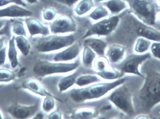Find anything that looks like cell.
<instances>
[{"label":"cell","mask_w":160,"mask_h":119,"mask_svg":"<svg viewBox=\"0 0 160 119\" xmlns=\"http://www.w3.org/2000/svg\"><path fill=\"white\" fill-rule=\"evenodd\" d=\"M137 93L141 107L144 111H150L160 103V73L149 71Z\"/></svg>","instance_id":"6da1fadb"},{"label":"cell","mask_w":160,"mask_h":119,"mask_svg":"<svg viewBox=\"0 0 160 119\" xmlns=\"http://www.w3.org/2000/svg\"><path fill=\"white\" fill-rule=\"evenodd\" d=\"M127 80L126 78H120L112 82L97 83L86 88L76 89L71 93L70 98L76 103L98 99L111 90L124 84Z\"/></svg>","instance_id":"7a4b0ae2"},{"label":"cell","mask_w":160,"mask_h":119,"mask_svg":"<svg viewBox=\"0 0 160 119\" xmlns=\"http://www.w3.org/2000/svg\"><path fill=\"white\" fill-rule=\"evenodd\" d=\"M132 15L150 26L156 23L158 7L156 0H127Z\"/></svg>","instance_id":"3957f363"},{"label":"cell","mask_w":160,"mask_h":119,"mask_svg":"<svg viewBox=\"0 0 160 119\" xmlns=\"http://www.w3.org/2000/svg\"><path fill=\"white\" fill-rule=\"evenodd\" d=\"M79 65L78 62L65 63L38 60L35 64L33 71L38 76L44 77L52 74L68 73L77 69Z\"/></svg>","instance_id":"277c9868"},{"label":"cell","mask_w":160,"mask_h":119,"mask_svg":"<svg viewBox=\"0 0 160 119\" xmlns=\"http://www.w3.org/2000/svg\"><path fill=\"white\" fill-rule=\"evenodd\" d=\"M109 100L127 115H132L135 112L132 94L128 88L123 84L115 88Z\"/></svg>","instance_id":"5b68a950"},{"label":"cell","mask_w":160,"mask_h":119,"mask_svg":"<svg viewBox=\"0 0 160 119\" xmlns=\"http://www.w3.org/2000/svg\"><path fill=\"white\" fill-rule=\"evenodd\" d=\"M73 35L68 36L52 35L39 39L35 46L38 52H48L69 46L74 44Z\"/></svg>","instance_id":"8992f818"},{"label":"cell","mask_w":160,"mask_h":119,"mask_svg":"<svg viewBox=\"0 0 160 119\" xmlns=\"http://www.w3.org/2000/svg\"><path fill=\"white\" fill-rule=\"evenodd\" d=\"M119 21L120 19L117 16L102 20L92 25L82 36V39L93 35H109L116 29L119 24Z\"/></svg>","instance_id":"52a82bcc"},{"label":"cell","mask_w":160,"mask_h":119,"mask_svg":"<svg viewBox=\"0 0 160 119\" xmlns=\"http://www.w3.org/2000/svg\"><path fill=\"white\" fill-rule=\"evenodd\" d=\"M149 52L144 54H136L129 56L121 66V72L124 74L135 75L144 78L140 70V66L146 61L151 58Z\"/></svg>","instance_id":"ba28073f"},{"label":"cell","mask_w":160,"mask_h":119,"mask_svg":"<svg viewBox=\"0 0 160 119\" xmlns=\"http://www.w3.org/2000/svg\"><path fill=\"white\" fill-rule=\"evenodd\" d=\"M50 31L53 34L75 31L77 24L73 18L66 15L59 16L50 25Z\"/></svg>","instance_id":"9c48e42d"},{"label":"cell","mask_w":160,"mask_h":119,"mask_svg":"<svg viewBox=\"0 0 160 119\" xmlns=\"http://www.w3.org/2000/svg\"><path fill=\"white\" fill-rule=\"evenodd\" d=\"M38 104L31 106H25L16 103L7 107L8 113L16 119H26L34 116L38 110Z\"/></svg>","instance_id":"30bf717a"},{"label":"cell","mask_w":160,"mask_h":119,"mask_svg":"<svg viewBox=\"0 0 160 119\" xmlns=\"http://www.w3.org/2000/svg\"><path fill=\"white\" fill-rule=\"evenodd\" d=\"M135 31L138 36L145 37L152 42H160V31L139 20L134 17Z\"/></svg>","instance_id":"8fae6325"},{"label":"cell","mask_w":160,"mask_h":119,"mask_svg":"<svg viewBox=\"0 0 160 119\" xmlns=\"http://www.w3.org/2000/svg\"><path fill=\"white\" fill-rule=\"evenodd\" d=\"M32 15V12L31 10L16 3L0 9V18L25 17H31Z\"/></svg>","instance_id":"7c38bea8"},{"label":"cell","mask_w":160,"mask_h":119,"mask_svg":"<svg viewBox=\"0 0 160 119\" xmlns=\"http://www.w3.org/2000/svg\"><path fill=\"white\" fill-rule=\"evenodd\" d=\"M25 24L28 32L31 36L37 35L47 36L49 34L50 29L43 25L39 21L34 18H27L25 19Z\"/></svg>","instance_id":"4fadbf2b"},{"label":"cell","mask_w":160,"mask_h":119,"mask_svg":"<svg viewBox=\"0 0 160 119\" xmlns=\"http://www.w3.org/2000/svg\"><path fill=\"white\" fill-rule=\"evenodd\" d=\"M22 87L36 94L42 96H52L41 85L38 80L35 79H30L22 82Z\"/></svg>","instance_id":"5bb4252c"},{"label":"cell","mask_w":160,"mask_h":119,"mask_svg":"<svg viewBox=\"0 0 160 119\" xmlns=\"http://www.w3.org/2000/svg\"><path fill=\"white\" fill-rule=\"evenodd\" d=\"M79 52V45L77 44H73L62 52L57 53L53 60L54 61L57 62L71 60L77 58Z\"/></svg>","instance_id":"9a60e30c"},{"label":"cell","mask_w":160,"mask_h":119,"mask_svg":"<svg viewBox=\"0 0 160 119\" xmlns=\"http://www.w3.org/2000/svg\"><path fill=\"white\" fill-rule=\"evenodd\" d=\"M126 53L125 47L121 45H113L108 49L106 55L111 62L117 64L124 59Z\"/></svg>","instance_id":"2e32d148"},{"label":"cell","mask_w":160,"mask_h":119,"mask_svg":"<svg viewBox=\"0 0 160 119\" xmlns=\"http://www.w3.org/2000/svg\"><path fill=\"white\" fill-rule=\"evenodd\" d=\"M84 46L90 47L98 55L103 56L107 47V43L98 38H88L84 41Z\"/></svg>","instance_id":"e0dca14e"},{"label":"cell","mask_w":160,"mask_h":119,"mask_svg":"<svg viewBox=\"0 0 160 119\" xmlns=\"http://www.w3.org/2000/svg\"><path fill=\"white\" fill-rule=\"evenodd\" d=\"M152 41L143 37L139 36L135 41L133 50L136 54H144L150 50Z\"/></svg>","instance_id":"ac0fdd59"},{"label":"cell","mask_w":160,"mask_h":119,"mask_svg":"<svg viewBox=\"0 0 160 119\" xmlns=\"http://www.w3.org/2000/svg\"><path fill=\"white\" fill-rule=\"evenodd\" d=\"M106 6L112 14L117 15L124 11L128 5L123 0H108L106 2Z\"/></svg>","instance_id":"d6986e66"},{"label":"cell","mask_w":160,"mask_h":119,"mask_svg":"<svg viewBox=\"0 0 160 119\" xmlns=\"http://www.w3.org/2000/svg\"><path fill=\"white\" fill-rule=\"evenodd\" d=\"M8 56L12 68H16L18 65L19 62L18 60V52L16 47L15 36H12L9 40Z\"/></svg>","instance_id":"ffe728a7"},{"label":"cell","mask_w":160,"mask_h":119,"mask_svg":"<svg viewBox=\"0 0 160 119\" xmlns=\"http://www.w3.org/2000/svg\"><path fill=\"white\" fill-rule=\"evenodd\" d=\"M15 43L18 48L24 56L28 55L31 50V45L24 36H18L15 37Z\"/></svg>","instance_id":"44dd1931"},{"label":"cell","mask_w":160,"mask_h":119,"mask_svg":"<svg viewBox=\"0 0 160 119\" xmlns=\"http://www.w3.org/2000/svg\"><path fill=\"white\" fill-rule=\"evenodd\" d=\"M77 74H74L62 78L58 84L60 91H65L74 85L77 80Z\"/></svg>","instance_id":"7402d4cb"},{"label":"cell","mask_w":160,"mask_h":119,"mask_svg":"<svg viewBox=\"0 0 160 119\" xmlns=\"http://www.w3.org/2000/svg\"><path fill=\"white\" fill-rule=\"evenodd\" d=\"M93 5L92 0H81L74 9V11L77 15L82 16L90 11Z\"/></svg>","instance_id":"603a6c76"},{"label":"cell","mask_w":160,"mask_h":119,"mask_svg":"<svg viewBox=\"0 0 160 119\" xmlns=\"http://www.w3.org/2000/svg\"><path fill=\"white\" fill-rule=\"evenodd\" d=\"M97 111L92 107H86L80 108L75 111L74 117L78 119H91L95 117Z\"/></svg>","instance_id":"cb8c5ba5"},{"label":"cell","mask_w":160,"mask_h":119,"mask_svg":"<svg viewBox=\"0 0 160 119\" xmlns=\"http://www.w3.org/2000/svg\"><path fill=\"white\" fill-rule=\"evenodd\" d=\"M123 73L116 69L111 68H107L101 72H98V74L102 78L106 80H113L118 79L122 76Z\"/></svg>","instance_id":"d4e9b609"},{"label":"cell","mask_w":160,"mask_h":119,"mask_svg":"<svg viewBox=\"0 0 160 119\" xmlns=\"http://www.w3.org/2000/svg\"><path fill=\"white\" fill-rule=\"evenodd\" d=\"M96 58V53L94 50L87 46H85L82 53V63L85 66L90 67Z\"/></svg>","instance_id":"484cf974"},{"label":"cell","mask_w":160,"mask_h":119,"mask_svg":"<svg viewBox=\"0 0 160 119\" xmlns=\"http://www.w3.org/2000/svg\"><path fill=\"white\" fill-rule=\"evenodd\" d=\"M100 81V79L97 76L94 75H85L81 76L77 78L76 84L80 87H83Z\"/></svg>","instance_id":"4316f807"},{"label":"cell","mask_w":160,"mask_h":119,"mask_svg":"<svg viewBox=\"0 0 160 119\" xmlns=\"http://www.w3.org/2000/svg\"><path fill=\"white\" fill-rule=\"evenodd\" d=\"M109 11L103 6L98 7L89 15L90 18L94 21H98L106 17L109 15Z\"/></svg>","instance_id":"83f0119b"},{"label":"cell","mask_w":160,"mask_h":119,"mask_svg":"<svg viewBox=\"0 0 160 119\" xmlns=\"http://www.w3.org/2000/svg\"><path fill=\"white\" fill-rule=\"evenodd\" d=\"M16 74L15 72L8 69L0 68V82H8L14 80Z\"/></svg>","instance_id":"f1b7e54d"},{"label":"cell","mask_w":160,"mask_h":119,"mask_svg":"<svg viewBox=\"0 0 160 119\" xmlns=\"http://www.w3.org/2000/svg\"><path fill=\"white\" fill-rule=\"evenodd\" d=\"M95 69L98 72H101L109 67V61L108 59L103 56L97 58L94 63Z\"/></svg>","instance_id":"f546056e"},{"label":"cell","mask_w":160,"mask_h":119,"mask_svg":"<svg viewBox=\"0 0 160 119\" xmlns=\"http://www.w3.org/2000/svg\"><path fill=\"white\" fill-rule=\"evenodd\" d=\"M12 31L13 32L18 36L26 35V31L23 22L20 21L14 22L12 24Z\"/></svg>","instance_id":"4dcf8cb0"},{"label":"cell","mask_w":160,"mask_h":119,"mask_svg":"<svg viewBox=\"0 0 160 119\" xmlns=\"http://www.w3.org/2000/svg\"><path fill=\"white\" fill-rule=\"evenodd\" d=\"M55 107V101L52 96H46L43 101L42 108L45 112L48 113L51 111Z\"/></svg>","instance_id":"1f68e13d"},{"label":"cell","mask_w":160,"mask_h":119,"mask_svg":"<svg viewBox=\"0 0 160 119\" xmlns=\"http://www.w3.org/2000/svg\"><path fill=\"white\" fill-rule=\"evenodd\" d=\"M56 10L51 7H48L43 10L42 16L45 20L47 21H51L53 20L56 16Z\"/></svg>","instance_id":"d6a6232c"},{"label":"cell","mask_w":160,"mask_h":119,"mask_svg":"<svg viewBox=\"0 0 160 119\" xmlns=\"http://www.w3.org/2000/svg\"><path fill=\"white\" fill-rule=\"evenodd\" d=\"M149 51L154 58L160 60V42H152Z\"/></svg>","instance_id":"836d02e7"},{"label":"cell","mask_w":160,"mask_h":119,"mask_svg":"<svg viewBox=\"0 0 160 119\" xmlns=\"http://www.w3.org/2000/svg\"><path fill=\"white\" fill-rule=\"evenodd\" d=\"M11 25L9 21H7L4 26L0 30V36H6L8 37H11Z\"/></svg>","instance_id":"e575fe53"},{"label":"cell","mask_w":160,"mask_h":119,"mask_svg":"<svg viewBox=\"0 0 160 119\" xmlns=\"http://www.w3.org/2000/svg\"><path fill=\"white\" fill-rule=\"evenodd\" d=\"M11 3L17 4L23 7L26 6V4L22 0H0V7Z\"/></svg>","instance_id":"d590c367"},{"label":"cell","mask_w":160,"mask_h":119,"mask_svg":"<svg viewBox=\"0 0 160 119\" xmlns=\"http://www.w3.org/2000/svg\"><path fill=\"white\" fill-rule=\"evenodd\" d=\"M6 58V47L4 46L0 50V66L4 64Z\"/></svg>","instance_id":"8d00e7d4"},{"label":"cell","mask_w":160,"mask_h":119,"mask_svg":"<svg viewBox=\"0 0 160 119\" xmlns=\"http://www.w3.org/2000/svg\"><path fill=\"white\" fill-rule=\"evenodd\" d=\"M56 1L58 2L65 5L71 7L80 0H56Z\"/></svg>","instance_id":"74e56055"},{"label":"cell","mask_w":160,"mask_h":119,"mask_svg":"<svg viewBox=\"0 0 160 119\" xmlns=\"http://www.w3.org/2000/svg\"><path fill=\"white\" fill-rule=\"evenodd\" d=\"M62 113L61 112L58 111H54L49 115L48 118L60 119L62 118Z\"/></svg>","instance_id":"f35d334b"},{"label":"cell","mask_w":160,"mask_h":119,"mask_svg":"<svg viewBox=\"0 0 160 119\" xmlns=\"http://www.w3.org/2000/svg\"><path fill=\"white\" fill-rule=\"evenodd\" d=\"M4 47V40L2 38H0V50Z\"/></svg>","instance_id":"ab89813d"},{"label":"cell","mask_w":160,"mask_h":119,"mask_svg":"<svg viewBox=\"0 0 160 119\" xmlns=\"http://www.w3.org/2000/svg\"><path fill=\"white\" fill-rule=\"evenodd\" d=\"M27 2L29 3L30 4H35L36 3L38 0H25Z\"/></svg>","instance_id":"60d3db41"},{"label":"cell","mask_w":160,"mask_h":119,"mask_svg":"<svg viewBox=\"0 0 160 119\" xmlns=\"http://www.w3.org/2000/svg\"><path fill=\"white\" fill-rule=\"evenodd\" d=\"M6 22H5L4 21H0V30L2 29V28L4 26Z\"/></svg>","instance_id":"b9f144b4"},{"label":"cell","mask_w":160,"mask_h":119,"mask_svg":"<svg viewBox=\"0 0 160 119\" xmlns=\"http://www.w3.org/2000/svg\"><path fill=\"white\" fill-rule=\"evenodd\" d=\"M106 1V0H96V1L98 2H103V1Z\"/></svg>","instance_id":"7bdbcfd3"},{"label":"cell","mask_w":160,"mask_h":119,"mask_svg":"<svg viewBox=\"0 0 160 119\" xmlns=\"http://www.w3.org/2000/svg\"><path fill=\"white\" fill-rule=\"evenodd\" d=\"M2 119V114H1V112H0V119Z\"/></svg>","instance_id":"ee69618b"},{"label":"cell","mask_w":160,"mask_h":119,"mask_svg":"<svg viewBox=\"0 0 160 119\" xmlns=\"http://www.w3.org/2000/svg\"><path fill=\"white\" fill-rule=\"evenodd\" d=\"M159 19H160V12L159 15Z\"/></svg>","instance_id":"f6af8a7d"},{"label":"cell","mask_w":160,"mask_h":119,"mask_svg":"<svg viewBox=\"0 0 160 119\" xmlns=\"http://www.w3.org/2000/svg\"><path fill=\"white\" fill-rule=\"evenodd\" d=\"M159 3H160V0H159Z\"/></svg>","instance_id":"bcb514c9"}]
</instances>
